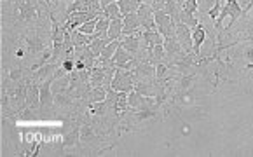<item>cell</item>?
<instances>
[{"label":"cell","mask_w":253,"mask_h":157,"mask_svg":"<svg viewBox=\"0 0 253 157\" xmlns=\"http://www.w3.org/2000/svg\"><path fill=\"white\" fill-rule=\"evenodd\" d=\"M107 87L100 86V87H91L89 91L86 93V98L89 103H96V101H103L107 98Z\"/></svg>","instance_id":"16"},{"label":"cell","mask_w":253,"mask_h":157,"mask_svg":"<svg viewBox=\"0 0 253 157\" xmlns=\"http://www.w3.org/2000/svg\"><path fill=\"white\" fill-rule=\"evenodd\" d=\"M70 35H72V42H74L75 47L91 44V42H93V39H94L93 35H86V34H82V32H79V30L70 32Z\"/></svg>","instance_id":"17"},{"label":"cell","mask_w":253,"mask_h":157,"mask_svg":"<svg viewBox=\"0 0 253 157\" xmlns=\"http://www.w3.org/2000/svg\"><path fill=\"white\" fill-rule=\"evenodd\" d=\"M45 2L51 5V4H56V2H58V4H60V2H68V0H45Z\"/></svg>","instance_id":"24"},{"label":"cell","mask_w":253,"mask_h":157,"mask_svg":"<svg viewBox=\"0 0 253 157\" xmlns=\"http://www.w3.org/2000/svg\"><path fill=\"white\" fill-rule=\"evenodd\" d=\"M108 26H110V19L107 18L105 14H100L96 23V32L93 34L94 39H105L108 35Z\"/></svg>","instance_id":"15"},{"label":"cell","mask_w":253,"mask_h":157,"mask_svg":"<svg viewBox=\"0 0 253 157\" xmlns=\"http://www.w3.org/2000/svg\"><path fill=\"white\" fill-rule=\"evenodd\" d=\"M110 39L108 37H105V39H93V42L89 44V47H91V51L94 52V56H100L101 54V51H103L105 47H107L108 44H110Z\"/></svg>","instance_id":"19"},{"label":"cell","mask_w":253,"mask_h":157,"mask_svg":"<svg viewBox=\"0 0 253 157\" xmlns=\"http://www.w3.org/2000/svg\"><path fill=\"white\" fill-rule=\"evenodd\" d=\"M117 4L121 7V14H133L140 9V5L143 4V0H117Z\"/></svg>","instance_id":"13"},{"label":"cell","mask_w":253,"mask_h":157,"mask_svg":"<svg viewBox=\"0 0 253 157\" xmlns=\"http://www.w3.org/2000/svg\"><path fill=\"white\" fill-rule=\"evenodd\" d=\"M176 40L180 42V45L183 47V51L187 54L194 52V42H192V28H189L183 23H178L176 25Z\"/></svg>","instance_id":"4"},{"label":"cell","mask_w":253,"mask_h":157,"mask_svg":"<svg viewBox=\"0 0 253 157\" xmlns=\"http://www.w3.org/2000/svg\"><path fill=\"white\" fill-rule=\"evenodd\" d=\"M123 23H124L123 37H127V35H133V34H136V32L143 30V28H142V23H140V19H138L136 12H133V14L123 16Z\"/></svg>","instance_id":"9"},{"label":"cell","mask_w":253,"mask_h":157,"mask_svg":"<svg viewBox=\"0 0 253 157\" xmlns=\"http://www.w3.org/2000/svg\"><path fill=\"white\" fill-rule=\"evenodd\" d=\"M134 75L133 70H124V68H116V74L112 78V89H116L117 93H127L134 91Z\"/></svg>","instance_id":"1"},{"label":"cell","mask_w":253,"mask_h":157,"mask_svg":"<svg viewBox=\"0 0 253 157\" xmlns=\"http://www.w3.org/2000/svg\"><path fill=\"white\" fill-rule=\"evenodd\" d=\"M123 28H124L123 16L110 19V26H108V35H107V37L110 39V40H121V39H123Z\"/></svg>","instance_id":"12"},{"label":"cell","mask_w":253,"mask_h":157,"mask_svg":"<svg viewBox=\"0 0 253 157\" xmlns=\"http://www.w3.org/2000/svg\"><path fill=\"white\" fill-rule=\"evenodd\" d=\"M206 35H208V30L205 28L203 23H199L196 28H192V42H194V52H196V56L201 58V45L205 44L206 40Z\"/></svg>","instance_id":"10"},{"label":"cell","mask_w":253,"mask_h":157,"mask_svg":"<svg viewBox=\"0 0 253 157\" xmlns=\"http://www.w3.org/2000/svg\"><path fill=\"white\" fill-rule=\"evenodd\" d=\"M98 138V133L91 124H82L81 126V142H94Z\"/></svg>","instance_id":"18"},{"label":"cell","mask_w":253,"mask_h":157,"mask_svg":"<svg viewBox=\"0 0 253 157\" xmlns=\"http://www.w3.org/2000/svg\"><path fill=\"white\" fill-rule=\"evenodd\" d=\"M134 91H138L143 96L156 98V80H140V82L134 84Z\"/></svg>","instance_id":"14"},{"label":"cell","mask_w":253,"mask_h":157,"mask_svg":"<svg viewBox=\"0 0 253 157\" xmlns=\"http://www.w3.org/2000/svg\"><path fill=\"white\" fill-rule=\"evenodd\" d=\"M25 109H32V110L41 109V84L34 82V80H30V84H28Z\"/></svg>","instance_id":"8"},{"label":"cell","mask_w":253,"mask_h":157,"mask_svg":"<svg viewBox=\"0 0 253 157\" xmlns=\"http://www.w3.org/2000/svg\"><path fill=\"white\" fill-rule=\"evenodd\" d=\"M121 45L129 52L131 56H136L138 52L142 51L143 47V39H142V30L136 32L133 35H127V37L121 39Z\"/></svg>","instance_id":"6"},{"label":"cell","mask_w":253,"mask_h":157,"mask_svg":"<svg viewBox=\"0 0 253 157\" xmlns=\"http://www.w3.org/2000/svg\"><path fill=\"white\" fill-rule=\"evenodd\" d=\"M145 4H149L150 7H154L156 11H159V9L164 7V4H166V0H143Z\"/></svg>","instance_id":"22"},{"label":"cell","mask_w":253,"mask_h":157,"mask_svg":"<svg viewBox=\"0 0 253 157\" xmlns=\"http://www.w3.org/2000/svg\"><path fill=\"white\" fill-rule=\"evenodd\" d=\"M133 75L136 82H140V80H156V65H152L147 60L136 61V67L133 68Z\"/></svg>","instance_id":"3"},{"label":"cell","mask_w":253,"mask_h":157,"mask_svg":"<svg viewBox=\"0 0 253 157\" xmlns=\"http://www.w3.org/2000/svg\"><path fill=\"white\" fill-rule=\"evenodd\" d=\"M56 77H51L41 84V109L49 110L54 105V94H52V82Z\"/></svg>","instance_id":"7"},{"label":"cell","mask_w":253,"mask_h":157,"mask_svg":"<svg viewBox=\"0 0 253 157\" xmlns=\"http://www.w3.org/2000/svg\"><path fill=\"white\" fill-rule=\"evenodd\" d=\"M180 2H183V0H180Z\"/></svg>","instance_id":"25"},{"label":"cell","mask_w":253,"mask_h":157,"mask_svg":"<svg viewBox=\"0 0 253 157\" xmlns=\"http://www.w3.org/2000/svg\"><path fill=\"white\" fill-rule=\"evenodd\" d=\"M142 39H143V47L152 49L159 44H164V37L157 30H142Z\"/></svg>","instance_id":"11"},{"label":"cell","mask_w":253,"mask_h":157,"mask_svg":"<svg viewBox=\"0 0 253 157\" xmlns=\"http://www.w3.org/2000/svg\"><path fill=\"white\" fill-rule=\"evenodd\" d=\"M154 12H156V9L150 7V5L145 4V2H143V4L140 5V9L136 11L138 19H140V23H142V28H143V30H157V28H156V18H154Z\"/></svg>","instance_id":"5"},{"label":"cell","mask_w":253,"mask_h":157,"mask_svg":"<svg viewBox=\"0 0 253 157\" xmlns=\"http://www.w3.org/2000/svg\"><path fill=\"white\" fill-rule=\"evenodd\" d=\"M154 18H156V28L164 39L168 37H176V25L171 19V16L168 14L166 11L159 9V11L154 12Z\"/></svg>","instance_id":"2"},{"label":"cell","mask_w":253,"mask_h":157,"mask_svg":"<svg viewBox=\"0 0 253 157\" xmlns=\"http://www.w3.org/2000/svg\"><path fill=\"white\" fill-rule=\"evenodd\" d=\"M103 14V12H101ZM98 18H100V14L96 16V18H93V19H89V21H86L84 25H81L77 28L79 32H82V34H86V35H93L94 32H96V23H98Z\"/></svg>","instance_id":"20"},{"label":"cell","mask_w":253,"mask_h":157,"mask_svg":"<svg viewBox=\"0 0 253 157\" xmlns=\"http://www.w3.org/2000/svg\"><path fill=\"white\" fill-rule=\"evenodd\" d=\"M103 14L107 16L108 19H114V18H119V16H123V14H121V7H119V4H117V2H112L110 5H107V7L103 9Z\"/></svg>","instance_id":"21"},{"label":"cell","mask_w":253,"mask_h":157,"mask_svg":"<svg viewBox=\"0 0 253 157\" xmlns=\"http://www.w3.org/2000/svg\"><path fill=\"white\" fill-rule=\"evenodd\" d=\"M112 2H117V0H100V4H101V9H105L107 5H110Z\"/></svg>","instance_id":"23"}]
</instances>
